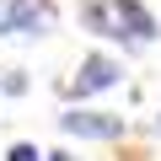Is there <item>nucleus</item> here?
Wrapping results in <instances>:
<instances>
[{
	"mask_svg": "<svg viewBox=\"0 0 161 161\" xmlns=\"http://www.w3.org/2000/svg\"><path fill=\"white\" fill-rule=\"evenodd\" d=\"M59 129L64 134H80V140H118L124 134V118L118 113H86V108H75V113L59 118Z\"/></svg>",
	"mask_w": 161,
	"mask_h": 161,
	"instance_id": "nucleus-3",
	"label": "nucleus"
},
{
	"mask_svg": "<svg viewBox=\"0 0 161 161\" xmlns=\"http://www.w3.org/2000/svg\"><path fill=\"white\" fill-rule=\"evenodd\" d=\"M48 161H70V156H64V150H54V156H48Z\"/></svg>",
	"mask_w": 161,
	"mask_h": 161,
	"instance_id": "nucleus-7",
	"label": "nucleus"
},
{
	"mask_svg": "<svg viewBox=\"0 0 161 161\" xmlns=\"http://www.w3.org/2000/svg\"><path fill=\"white\" fill-rule=\"evenodd\" d=\"M0 32H6V6H0Z\"/></svg>",
	"mask_w": 161,
	"mask_h": 161,
	"instance_id": "nucleus-8",
	"label": "nucleus"
},
{
	"mask_svg": "<svg viewBox=\"0 0 161 161\" xmlns=\"http://www.w3.org/2000/svg\"><path fill=\"white\" fill-rule=\"evenodd\" d=\"M6 92H11V97H16V92H27V75H22V70H11V75H6Z\"/></svg>",
	"mask_w": 161,
	"mask_h": 161,
	"instance_id": "nucleus-6",
	"label": "nucleus"
},
{
	"mask_svg": "<svg viewBox=\"0 0 161 161\" xmlns=\"http://www.w3.org/2000/svg\"><path fill=\"white\" fill-rule=\"evenodd\" d=\"M80 22L97 38H129V43H150L156 38V16L140 0H80Z\"/></svg>",
	"mask_w": 161,
	"mask_h": 161,
	"instance_id": "nucleus-1",
	"label": "nucleus"
},
{
	"mask_svg": "<svg viewBox=\"0 0 161 161\" xmlns=\"http://www.w3.org/2000/svg\"><path fill=\"white\" fill-rule=\"evenodd\" d=\"M118 75H124L118 59H108V54H86V59H80V70H75V80H70V92H75V97L108 92V86H118Z\"/></svg>",
	"mask_w": 161,
	"mask_h": 161,
	"instance_id": "nucleus-2",
	"label": "nucleus"
},
{
	"mask_svg": "<svg viewBox=\"0 0 161 161\" xmlns=\"http://www.w3.org/2000/svg\"><path fill=\"white\" fill-rule=\"evenodd\" d=\"M11 161H43V156H38V145L22 140V145H11Z\"/></svg>",
	"mask_w": 161,
	"mask_h": 161,
	"instance_id": "nucleus-5",
	"label": "nucleus"
},
{
	"mask_svg": "<svg viewBox=\"0 0 161 161\" xmlns=\"http://www.w3.org/2000/svg\"><path fill=\"white\" fill-rule=\"evenodd\" d=\"M48 22H54V6H48V0H11V6H6V32L38 38Z\"/></svg>",
	"mask_w": 161,
	"mask_h": 161,
	"instance_id": "nucleus-4",
	"label": "nucleus"
}]
</instances>
